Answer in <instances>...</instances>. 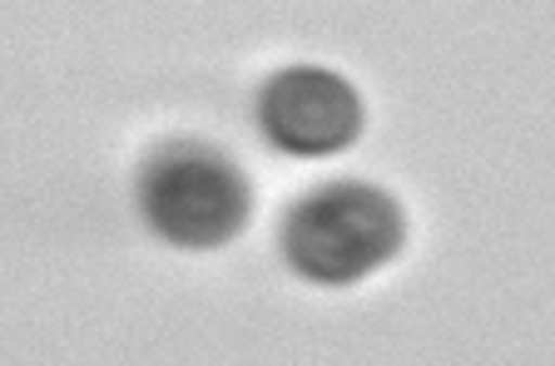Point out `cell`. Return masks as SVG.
<instances>
[{"mask_svg":"<svg viewBox=\"0 0 555 366\" xmlns=\"http://www.w3.org/2000/svg\"><path fill=\"white\" fill-rule=\"evenodd\" d=\"M139 213L164 243L208 252L248 228L254 188L223 149L204 139H169L139 169Z\"/></svg>","mask_w":555,"mask_h":366,"instance_id":"2","label":"cell"},{"mask_svg":"<svg viewBox=\"0 0 555 366\" xmlns=\"http://www.w3.org/2000/svg\"><path fill=\"white\" fill-rule=\"evenodd\" d=\"M406 243V218L387 188L362 179H327L283 213V263L318 287H352L387 267Z\"/></svg>","mask_w":555,"mask_h":366,"instance_id":"1","label":"cell"},{"mask_svg":"<svg viewBox=\"0 0 555 366\" xmlns=\"http://www.w3.org/2000/svg\"><path fill=\"white\" fill-rule=\"evenodd\" d=\"M258 129L302 159L343 154L362 134V94L323 65H288L258 90Z\"/></svg>","mask_w":555,"mask_h":366,"instance_id":"3","label":"cell"}]
</instances>
